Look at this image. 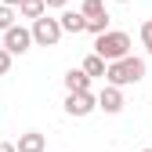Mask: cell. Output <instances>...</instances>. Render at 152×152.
<instances>
[{
	"label": "cell",
	"mask_w": 152,
	"mask_h": 152,
	"mask_svg": "<svg viewBox=\"0 0 152 152\" xmlns=\"http://www.w3.org/2000/svg\"><path fill=\"white\" fill-rule=\"evenodd\" d=\"M94 54L105 58L109 65H112V62H123V58H130V36L120 33V29H109L105 36L94 40Z\"/></svg>",
	"instance_id": "1"
},
{
	"label": "cell",
	"mask_w": 152,
	"mask_h": 152,
	"mask_svg": "<svg viewBox=\"0 0 152 152\" xmlns=\"http://www.w3.org/2000/svg\"><path fill=\"white\" fill-rule=\"evenodd\" d=\"M105 80H109V87H130V83H138V80H145V58H123V62H112L109 65V72H105Z\"/></svg>",
	"instance_id": "2"
},
{
	"label": "cell",
	"mask_w": 152,
	"mask_h": 152,
	"mask_svg": "<svg viewBox=\"0 0 152 152\" xmlns=\"http://www.w3.org/2000/svg\"><path fill=\"white\" fill-rule=\"evenodd\" d=\"M58 40H62V22H58V18L44 15V18H36V22H33V44H40V47H54Z\"/></svg>",
	"instance_id": "3"
},
{
	"label": "cell",
	"mask_w": 152,
	"mask_h": 152,
	"mask_svg": "<svg viewBox=\"0 0 152 152\" xmlns=\"http://www.w3.org/2000/svg\"><path fill=\"white\" fill-rule=\"evenodd\" d=\"M29 44H33V29H26V26H11L4 33V51H11V54H26Z\"/></svg>",
	"instance_id": "4"
},
{
	"label": "cell",
	"mask_w": 152,
	"mask_h": 152,
	"mask_svg": "<svg viewBox=\"0 0 152 152\" xmlns=\"http://www.w3.org/2000/svg\"><path fill=\"white\" fill-rule=\"evenodd\" d=\"M98 109V94H69L65 98V112L69 116H91V112Z\"/></svg>",
	"instance_id": "5"
},
{
	"label": "cell",
	"mask_w": 152,
	"mask_h": 152,
	"mask_svg": "<svg viewBox=\"0 0 152 152\" xmlns=\"http://www.w3.org/2000/svg\"><path fill=\"white\" fill-rule=\"evenodd\" d=\"M98 109H105L109 116H116V112H123V91L120 87H102V94H98Z\"/></svg>",
	"instance_id": "6"
},
{
	"label": "cell",
	"mask_w": 152,
	"mask_h": 152,
	"mask_svg": "<svg viewBox=\"0 0 152 152\" xmlns=\"http://www.w3.org/2000/svg\"><path fill=\"white\" fill-rule=\"evenodd\" d=\"M65 91H69V94H87V91H91V76H87L83 69H69V72H65Z\"/></svg>",
	"instance_id": "7"
},
{
	"label": "cell",
	"mask_w": 152,
	"mask_h": 152,
	"mask_svg": "<svg viewBox=\"0 0 152 152\" xmlns=\"http://www.w3.org/2000/svg\"><path fill=\"white\" fill-rule=\"evenodd\" d=\"M47 148V138L40 130H26L22 138H18V152H44Z\"/></svg>",
	"instance_id": "8"
},
{
	"label": "cell",
	"mask_w": 152,
	"mask_h": 152,
	"mask_svg": "<svg viewBox=\"0 0 152 152\" xmlns=\"http://www.w3.org/2000/svg\"><path fill=\"white\" fill-rule=\"evenodd\" d=\"M62 33H83L87 29V18H83V11H62Z\"/></svg>",
	"instance_id": "9"
},
{
	"label": "cell",
	"mask_w": 152,
	"mask_h": 152,
	"mask_svg": "<svg viewBox=\"0 0 152 152\" xmlns=\"http://www.w3.org/2000/svg\"><path fill=\"white\" fill-rule=\"evenodd\" d=\"M18 15L36 22V18H44V15H47V4H44V0H22V4H18Z\"/></svg>",
	"instance_id": "10"
},
{
	"label": "cell",
	"mask_w": 152,
	"mask_h": 152,
	"mask_svg": "<svg viewBox=\"0 0 152 152\" xmlns=\"http://www.w3.org/2000/svg\"><path fill=\"white\" fill-rule=\"evenodd\" d=\"M80 69H83L91 80H94V76H105V72H109V62H105V58H98V54H87Z\"/></svg>",
	"instance_id": "11"
},
{
	"label": "cell",
	"mask_w": 152,
	"mask_h": 152,
	"mask_svg": "<svg viewBox=\"0 0 152 152\" xmlns=\"http://www.w3.org/2000/svg\"><path fill=\"white\" fill-rule=\"evenodd\" d=\"M87 33H94V40L109 33V15H98V18H87Z\"/></svg>",
	"instance_id": "12"
},
{
	"label": "cell",
	"mask_w": 152,
	"mask_h": 152,
	"mask_svg": "<svg viewBox=\"0 0 152 152\" xmlns=\"http://www.w3.org/2000/svg\"><path fill=\"white\" fill-rule=\"evenodd\" d=\"M83 18H98V15H105V4H102V0H83Z\"/></svg>",
	"instance_id": "13"
},
{
	"label": "cell",
	"mask_w": 152,
	"mask_h": 152,
	"mask_svg": "<svg viewBox=\"0 0 152 152\" xmlns=\"http://www.w3.org/2000/svg\"><path fill=\"white\" fill-rule=\"evenodd\" d=\"M15 26V7H7V4H0V33H7Z\"/></svg>",
	"instance_id": "14"
},
{
	"label": "cell",
	"mask_w": 152,
	"mask_h": 152,
	"mask_svg": "<svg viewBox=\"0 0 152 152\" xmlns=\"http://www.w3.org/2000/svg\"><path fill=\"white\" fill-rule=\"evenodd\" d=\"M141 44H145V51L152 54V22H145V26H141Z\"/></svg>",
	"instance_id": "15"
},
{
	"label": "cell",
	"mask_w": 152,
	"mask_h": 152,
	"mask_svg": "<svg viewBox=\"0 0 152 152\" xmlns=\"http://www.w3.org/2000/svg\"><path fill=\"white\" fill-rule=\"evenodd\" d=\"M11 58H15V54L0 47V76H4V72H11Z\"/></svg>",
	"instance_id": "16"
},
{
	"label": "cell",
	"mask_w": 152,
	"mask_h": 152,
	"mask_svg": "<svg viewBox=\"0 0 152 152\" xmlns=\"http://www.w3.org/2000/svg\"><path fill=\"white\" fill-rule=\"evenodd\" d=\"M0 152H18V145H11V141H0Z\"/></svg>",
	"instance_id": "17"
},
{
	"label": "cell",
	"mask_w": 152,
	"mask_h": 152,
	"mask_svg": "<svg viewBox=\"0 0 152 152\" xmlns=\"http://www.w3.org/2000/svg\"><path fill=\"white\" fill-rule=\"evenodd\" d=\"M44 4H47V7H65L69 0H44Z\"/></svg>",
	"instance_id": "18"
},
{
	"label": "cell",
	"mask_w": 152,
	"mask_h": 152,
	"mask_svg": "<svg viewBox=\"0 0 152 152\" xmlns=\"http://www.w3.org/2000/svg\"><path fill=\"white\" fill-rule=\"evenodd\" d=\"M0 4H7V7H18V4H22V0H0Z\"/></svg>",
	"instance_id": "19"
},
{
	"label": "cell",
	"mask_w": 152,
	"mask_h": 152,
	"mask_svg": "<svg viewBox=\"0 0 152 152\" xmlns=\"http://www.w3.org/2000/svg\"><path fill=\"white\" fill-rule=\"evenodd\" d=\"M141 152H152V148H141Z\"/></svg>",
	"instance_id": "20"
},
{
	"label": "cell",
	"mask_w": 152,
	"mask_h": 152,
	"mask_svg": "<svg viewBox=\"0 0 152 152\" xmlns=\"http://www.w3.org/2000/svg\"><path fill=\"white\" fill-rule=\"evenodd\" d=\"M120 4H127V0H120Z\"/></svg>",
	"instance_id": "21"
}]
</instances>
